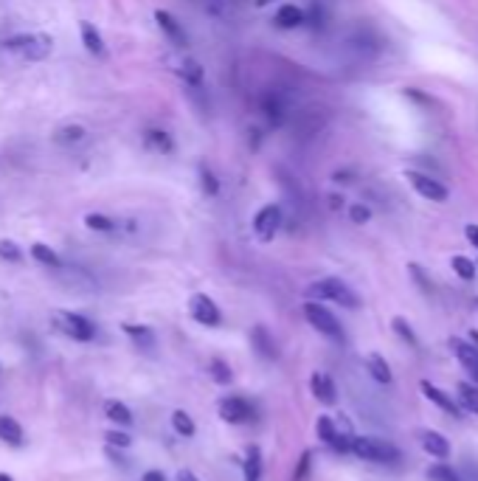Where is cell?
Listing matches in <instances>:
<instances>
[{
    "mask_svg": "<svg viewBox=\"0 0 478 481\" xmlns=\"http://www.w3.org/2000/svg\"><path fill=\"white\" fill-rule=\"evenodd\" d=\"M307 296H310L312 301H335V304L349 307V310H357V307H360L357 296H355L341 279H321V281H312V284L307 287Z\"/></svg>",
    "mask_w": 478,
    "mask_h": 481,
    "instance_id": "cell-1",
    "label": "cell"
},
{
    "mask_svg": "<svg viewBox=\"0 0 478 481\" xmlns=\"http://www.w3.org/2000/svg\"><path fill=\"white\" fill-rule=\"evenodd\" d=\"M189 312H192V318H195L197 324H203V327H217V324L223 321L220 307H217L214 298H209L206 293H195V296L189 298Z\"/></svg>",
    "mask_w": 478,
    "mask_h": 481,
    "instance_id": "cell-10",
    "label": "cell"
},
{
    "mask_svg": "<svg viewBox=\"0 0 478 481\" xmlns=\"http://www.w3.org/2000/svg\"><path fill=\"white\" fill-rule=\"evenodd\" d=\"M0 259H6V262H20V259H23V250H20L14 242L0 240Z\"/></svg>",
    "mask_w": 478,
    "mask_h": 481,
    "instance_id": "cell-37",
    "label": "cell"
},
{
    "mask_svg": "<svg viewBox=\"0 0 478 481\" xmlns=\"http://www.w3.org/2000/svg\"><path fill=\"white\" fill-rule=\"evenodd\" d=\"M459 400H462V406L467 411L478 414V386H473V383H459Z\"/></svg>",
    "mask_w": 478,
    "mask_h": 481,
    "instance_id": "cell-27",
    "label": "cell"
},
{
    "mask_svg": "<svg viewBox=\"0 0 478 481\" xmlns=\"http://www.w3.org/2000/svg\"><path fill=\"white\" fill-rule=\"evenodd\" d=\"M470 343H473V346L478 349V332H470Z\"/></svg>",
    "mask_w": 478,
    "mask_h": 481,
    "instance_id": "cell-44",
    "label": "cell"
},
{
    "mask_svg": "<svg viewBox=\"0 0 478 481\" xmlns=\"http://www.w3.org/2000/svg\"><path fill=\"white\" fill-rule=\"evenodd\" d=\"M428 479L431 481H462L448 465H434V468L428 470Z\"/></svg>",
    "mask_w": 478,
    "mask_h": 481,
    "instance_id": "cell-36",
    "label": "cell"
},
{
    "mask_svg": "<svg viewBox=\"0 0 478 481\" xmlns=\"http://www.w3.org/2000/svg\"><path fill=\"white\" fill-rule=\"evenodd\" d=\"M217 414H220V420H226V422H231V425H245V422H250L253 420V406L247 403V400H242V397H223L220 403H217Z\"/></svg>",
    "mask_w": 478,
    "mask_h": 481,
    "instance_id": "cell-8",
    "label": "cell"
},
{
    "mask_svg": "<svg viewBox=\"0 0 478 481\" xmlns=\"http://www.w3.org/2000/svg\"><path fill=\"white\" fill-rule=\"evenodd\" d=\"M250 343L256 346V352H259L262 358H267V360H273V358H278V349H276V341L270 338V332H267L264 327H253V329H250Z\"/></svg>",
    "mask_w": 478,
    "mask_h": 481,
    "instance_id": "cell-15",
    "label": "cell"
},
{
    "mask_svg": "<svg viewBox=\"0 0 478 481\" xmlns=\"http://www.w3.org/2000/svg\"><path fill=\"white\" fill-rule=\"evenodd\" d=\"M419 439H422L425 453H431L434 459H448L451 456V442L439 431H419Z\"/></svg>",
    "mask_w": 478,
    "mask_h": 481,
    "instance_id": "cell-13",
    "label": "cell"
},
{
    "mask_svg": "<svg viewBox=\"0 0 478 481\" xmlns=\"http://www.w3.org/2000/svg\"><path fill=\"white\" fill-rule=\"evenodd\" d=\"M31 256H34L39 264H45V267H59V264H62L59 253H56L54 248H48L45 242H34V245H31Z\"/></svg>",
    "mask_w": 478,
    "mask_h": 481,
    "instance_id": "cell-23",
    "label": "cell"
},
{
    "mask_svg": "<svg viewBox=\"0 0 478 481\" xmlns=\"http://www.w3.org/2000/svg\"><path fill=\"white\" fill-rule=\"evenodd\" d=\"M0 481H14L11 476H6V473H0Z\"/></svg>",
    "mask_w": 478,
    "mask_h": 481,
    "instance_id": "cell-45",
    "label": "cell"
},
{
    "mask_svg": "<svg viewBox=\"0 0 478 481\" xmlns=\"http://www.w3.org/2000/svg\"><path fill=\"white\" fill-rule=\"evenodd\" d=\"M465 237L470 240V245H476V248H478V226H476V223H470V226L465 229Z\"/></svg>",
    "mask_w": 478,
    "mask_h": 481,
    "instance_id": "cell-41",
    "label": "cell"
},
{
    "mask_svg": "<svg viewBox=\"0 0 478 481\" xmlns=\"http://www.w3.org/2000/svg\"><path fill=\"white\" fill-rule=\"evenodd\" d=\"M391 327H394V332H397L403 341H408L411 346H417V335H414V329H411V324H408L405 318H400V315H397V318L391 321Z\"/></svg>",
    "mask_w": 478,
    "mask_h": 481,
    "instance_id": "cell-35",
    "label": "cell"
},
{
    "mask_svg": "<svg viewBox=\"0 0 478 481\" xmlns=\"http://www.w3.org/2000/svg\"><path fill=\"white\" fill-rule=\"evenodd\" d=\"M315 431H318V439H324V445H329L335 453H352V439H355V434L341 431V428L335 425L332 417H326V414L318 417Z\"/></svg>",
    "mask_w": 478,
    "mask_h": 481,
    "instance_id": "cell-6",
    "label": "cell"
},
{
    "mask_svg": "<svg viewBox=\"0 0 478 481\" xmlns=\"http://www.w3.org/2000/svg\"><path fill=\"white\" fill-rule=\"evenodd\" d=\"M278 226H281V209H278L276 203L262 206V209L256 212V217H253V231H256V237L262 242L273 240L276 231H278Z\"/></svg>",
    "mask_w": 478,
    "mask_h": 481,
    "instance_id": "cell-9",
    "label": "cell"
},
{
    "mask_svg": "<svg viewBox=\"0 0 478 481\" xmlns=\"http://www.w3.org/2000/svg\"><path fill=\"white\" fill-rule=\"evenodd\" d=\"M0 439L6 445H23L25 434L20 428V422H14V417H0Z\"/></svg>",
    "mask_w": 478,
    "mask_h": 481,
    "instance_id": "cell-21",
    "label": "cell"
},
{
    "mask_svg": "<svg viewBox=\"0 0 478 481\" xmlns=\"http://www.w3.org/2000/svg\"><path fill=\"white\" fill-rule=\"evenodd\" d=\"M310 468H312V451H304V453H301V459H298V468H295V473H293V481L307 479Z\"/></svg>",
    "mask_w": 478,
    "mask_h": 481,
    "instance_id": "cell-38",
    "label": "cell"
},
{
    "mask_svg": "<svg viewBox=\"0 0 478 481\" xmlns=\"http://www.w3.org/2000/svg\"><path fill=\"white\" fill-rule=\"evenodd\" d=\"M304 318L310 321V327H315L321 335L332 338V341H343V329L338 324V318L321 304V301H304Z\"/></svg>",
    "mask_w": 478,
    "mask_h": 481,
    "instance_id": "cell-5",
    "label": "cell"
},
{
    "mask_svg": "<svg viewBox=\"0 0 478 481\" xmlns=\"http://www.w3.org/2000/svg\"><path fill=\"white\" fill-rule=\"evenodd\" d=\"M180 73H183V79H186L189 85H195V87H200V85H203V68H200L195 59H186Z\"/></svg>",
    "mask_w": 478,
    "mask_h": 481,
    "instance_id": "cell-32",
    "label": "cell"
},
{
    "mask_svg": "<svg viewBox=\"0 0 478 481\" xmlns=\"http://www.w3.org/2000/svg\"><path fill=\"white\" fill-rule=\"evenodd\" d=\"M366 369L372 372V377H374L377 383H391V369H388L386 358H380V355H369V358H366Z\"/></svg>",
    "mask_w": 478,
    "mask_h": 481,
    "instance_id": "cell-24",
    "label": "cell"
},
{
    "mask_svg": "<svg viewBox=\"0 0 478 481\" xmlns=\"http://www.w3.org/2000/svg\"><path fill=\"white\" fill-rule=\"evenodd\" d=\"M262 113L267 116L270 124H278V121H281V104H278V99H276L273 93H267V96L262 99Z\"/></svg>",
    "mask_w": 478,
    "mask_h": 481,
    "instance_id": "cell-30",
    "label": "cell"
},
{
    "mask_svg": "<svg viewBox=\"0 0 478 481\" xmlns=\"http://www.w3.org/2000/svg\"><path fill=\"white\" fill-rule=\"evenodd\" d=\"M85 226H87L90 231H102V234H110V231L116 229V223H113L110 217H104V214H87V217H85Z\"/></svg>",
    "mask_w": 478,
    "mask_h": 481,
    "instance_id": "cell-31",
    "label": "cell"
},
{
    "mask_svg": "<svg viewBox=\"0 0 478 481\" xmlns=\"http://www.w3.org/2000/svg\"><path fill=\"white\" fill-rule=\"evenodd\" d=\"M144 144H147L149 150L161 152V155L175 152V141H172V135H169L166 130H147V133H144Z\"/></svg>",
    "mask_w": 478,
    "mask_h": 481,
    "instance_id": "cell-18",
    "label": "cell"
},
{
    "mask_svg": "<svg viewBox=\"0 0 478 481\" xmlns=\"http://www.w3.org/2000/svg\"><path fill=\"white\" fill-rule=\"evenodd\" d=\"M405 181L414 186V192H417L419 197H425V200H431V203H445V200L451 197L448 186H442L439 181H434V178L425 175V172L408 169V172H405Z\"/></svg>",
    "mask_w": 478,
    "mask_h": 481,
    "instance_id": "cell-7",
    "label": "cell"
},
{
    "mask_svg": "<svg viewBox=\"0 0 478 481\" xmlns=\"http://www.w3.org/2000/svg\"><path fill=\"white\" fill-rule=\"evenodd\" d=\"M352 453L363 462H383V465H391V462H400V451L386 442V439H377V437H355L352 439Z\"/></svg>",
    "mask_w": 478,
    "mask_h": 481,
    "instance_id": "cell-2",
    "label": "cell"
},
{
    "mask_svg": "<svg viewBox=\"0 0 478 481\" xmlns=\"http://www.w3.org/2000/svg\"><path fill=\"white\" fill-rule=\"evenodd\" d=\"M200 189L209 197H217L220 195V181H217V175L209 166H200Z\"/></svg>",
    "mask_w": 478,
    "mask_h": 481,
    "instance_id": "cell-28",
    "label": "cell"
},
{
    "mask_svg": "<svg viewBox=\"0 0 478 481\" xmlns=\"http://www.w3.org/2000/svg\"><path fill=\"white\" fill-rule=\"evenodd\" d=\"M267 3H270V0H256V6H267Z\"/></svg>",
    "mask_w": 478,
    "mask_h": 481,
    "instance_id": "cell-46",
    "label": "cell"
},
{
    "mask_svg": "<svg viewBox=\"0 0 478 481\" xmlns=\"http://www.w3.org/2000/svg\"><path fill=\"white\" fill-rule=\"evenodd\" d=\"M141 481H166V479H164V473H161V470H149V473H144V479Z\"/></svg>",
    "mask_w": 478,
    "mask_h": 481,
    "instance_id": "cell-42",
    "label": "cell"
},
{
    "mask_svg": "<svg viewBox=\"0 0 478 481\" xmlns=\"http://www.w3.org/2000/svg\"><path fill=\"white\" fill-rule=\"evenodd\" d=\"M104 414H107V420H113L116 425H133V411L124 406V403H118V400H107L104 403Z\"/></svg>",
    "mask_w": 478,
    "mask_h": 481,
    "instance_id": "cell-22",
    "label": "cell"
},
{
    "mask_svg": "<svg viewBox=\"0 0 478 481\" xmlns=\"http://www.w3.org/2000/svg\"><path fill=\"white\" fill-rule=\"evenodd\" d=\"M178 481H200V479H197L192 470H180V473H178Z\"/></svg>",
    "mask_w": 478,
    "mask_h": 481,
    "instance_id": "cell-43",
    "label": "cell"
},
{
    "mask_svg": "<svg viewBox=\"0 0 478 481\" xmlns=\"http://www.w3.org/2000/svg\"><path fill=\"white\" fill-rule=\"evenodd\" d=\"M155 23L161 25V31L175 42V45H186V34H183V28H180V23L169 14V11H164V8H158L155 11Z\"/></svg>",
    "mask_w": 478,
    "mask_h": 481,
    "instance_id": "cell-14",
    "label": "cell"
},
{
    "mask_svg": "<svg viewBox=\"0 0 478 481\" xmlns=\"http://www.w3.org/2000/svg\"><path fill=\"white\" fill-rule=\"evenodd\" d=\"M172 428L180 434V437H195V422H192V417L186 414V411H175L172 414Z\"/></svg>",
    "mask_w": 478,
    "mask_h": 481,
    "instance_id": "cell-29",
    "label": "cell"
},
{
    "mask_svg": "<svg viewBox=\"0 0 478 481\" xmlns=\"http://www.w3.org/2000/svg\"><path fill=\"white\" fill-rule=\"evenodd\" d=\"M209 369H212V377H214L217 383H231V366H228L226 360L214 358V360L209 363Z\"/></svg>",
    "mask_w": 478,
    "mask_h": 481,
    "instance_id": "cell-33",
    "label": "cell"
},
{
    "mask_svg": "<svg viewBox=\"0 0 478 481\" xmlns=\"http://www.w3.org/2000/svg\"><path fill=\"white\" fill-rule=\"evenodd\" d=\"M451 264H453V270H456L459 279H465V281H473V279H476V262H473V259H467V256H453Z\"/></svg>",
    "mask_w": 478,
    "mask_h": 481,
    "instance_id": "cell-25",
    "label": "cell"
},
{
    "mask_svg": "<svg viewBox=\"0 0 478 481\" xmlns=\"http://www.w3.org/2000/svg\"><path fill=\"white\" fill-rule=\"evenodd\" d=\"M301 23H304V11L298 6H293V3H287V6H281L276 11V25L278 28H298Z\"/></svg>",
    "mask_w": 478,
    "mask_h": 481,
    "instance_id": "cell-20",
    "label": "cell"
},
{
    "mask_svg": "<svg viewBox=\"0 0 478 481\" xmlns=\"http://www.w3.org/2000/svg\"><path fill=\"white\" fill-rule=\"evenodd\" d=\"M349 217H352V223H355V226H363V223H369V220H372V212H369V206L355 203V206L349 209Z\"/></svg>",
    "mask_w": 478,
    "mask_h": 481,
    "instance_id": "cell-39",
    "label": "cell"
},
{
    "mask_svg": "<svg viewBox=\"0 0 478 481\" xmlns=\"http://www.w3.org/2000/svg\"><path fill=\"white\" fill-rule=\"evenodd\" d=\"M310 391H312L315 400H321L324 406H332V403H335V383H332L326 375H321V372H315V375L310 377Z\"/></svg>",
    "mask_w": 478,
    "mask_h": 481,
    "instance_id": "cell-16",
    "label": "cell"
},
{
    "mask_svg": "<svg viewBox=\"0 0 478 481\" xmlns=\"http://www.w3.org/2000/svg\"><path fill=\"white\" fill-rule=\"evenodd\" d=\"M419 389H422V394H425L434 406H439V408H442V411H448L451 417L462 420V408H459V403H456L448 391H442L439 386H434V383H428V380H422V383H419Z\"/></svg>",
    "mask_w": 478,
    "mask_h": 481,
    "instance_id": "cell-11",
    "label": "cell"
},
{
    "mask_svg": "<svg viewBox=\"0 0 478 481\" xmlns=\"http://www.w3.org/2000/svg\"><path fill=\"white\" fill-rule=\"evenodd\" d=\"M104 439H107L113 448H130V437H127V434H121V431H107V434H104Z\"/></svg>",
    "mask_w": 478,
    "mask_h": 481,
    "instance_id": "cell-40",
    "label": "cell"
},
{
    "mask_svg": "<svg viewBox=\"0 0 478 481\" xmlns=\"http://www.w3.org/2000/svg\"><path fill=\"white\" fill-rule=\"evenodd\" d=\"M79 34H82V45H85L93 56H104V39H102V34L96 31L93 23L82 20V23H79Z\"/></svg>",
    "mask_w": 478,
    "mask_h": 481,
    "instance_id": "cell-17",
    "label": "cell"
},
{
    "mask_svg": "<svg viewBox=\"0 0 478 481\" xmlns=\"http://www.w3.org/2000/svg\"><path fill=\"white\" fill-rule=\"evenodd\" d=\"M3 45H6L8 51H17L20 56L37 62V59H45V56L51 54L54 39H51L48 34H14V37H8Z\"/></svg>",
    "mask_w": 478,
    "mask_h": 481,
    "instance_id": "cell-3",
    "label": "cell"
},
{
    "mask_svg": "<svg viewBox=\"0 0 478 481\" xmlns=\"http://www.w3.org/2000/svg\"><path fill=\"white\" fill-rule=\"evenodd\" d=\"M51 321H54V327H56L59 332H65V335H68V338H73V341L87 343V341H93V338H96V327H93V321H90V318H85V315H79V312L56 310V312H51Z\"/></svg>",
    "mask_w": 478,
    "mask_h": 481,
    "instance_id": "cell-4",
    "label": "cell"
},
{
    "mask_svg": "<svg viewBox=\"0 0 478 481\" xmlns=\"http://www.w3.org/2000/svg\"><path fill=\"white\" fill-rule=\"evenodd\" d=\"M124 332L130 335V338H135V343H141V346H152L155 343V338H152V329L149 327H141V324H124Z\"/></svg>",
    "mask_w": 478,
    "mask_h": 481,
    "instance_id": "cell-26",
    "label": "cell"
},
{
    "mask_svg": "<svg viewBox=\"0 0 478 481\" xmlns=\"http://www.w3.org/2000/svg\"><path fill=\"white\" fill-rule=\"evenodd\" d=\"M451 349L453 355L459 358V363L473 375L478 380V349L470 343V341H462V338H451Z\"/></svg>",
    "mask_w": 478,
    "mask_h": 481,
    "instance_id": "cell-12",
    "label": "cell"
},
{
    "mask_svg": "<svg viewBox=\"0 0 478 481\" xmlns=\"http://www.w3.org/2000/svg\"><path fill=\"white\" fill-rule=\"evenodd\" d=\"M85 138V130L82 127H62V130H56V141L59 144H76V141H82Z\"/></svg>",
    "mask_w": 478,
    "mask_h": 481,
    "instance_id": "cell-34",
    "label": "cell"
},
{
    "mask_svg": "<svg viewBox=\"0 0 478 481\" xmlns=\"http://www.w3.org/2000/svg\"><path fill=\"white\" fill-rule=\"evenodd\" d=\"M242 476L245 481H259L262 479V451L256 445L247 448L245 453V462H242Z\"/></svg>",
    "mask_w": 478,
    "mask_h": 481,
    "instance_id": "cell-19",
    "label": "cell"
}]
</instances>
